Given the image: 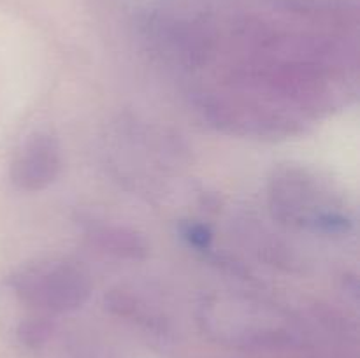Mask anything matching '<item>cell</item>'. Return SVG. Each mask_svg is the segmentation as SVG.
<instances>
[{"instance_id":"cell-1","label":"cell","mask_w":360,"mask_h":358,"mask_svg":"<svg viewBox=\"0 0 360 358\" xmlns=\"http://www.w3.org/2000/svg\"><path fill=\"white\" fill-rule=\"evenodd\" d=\"M207 337L239 350H278L295 343L294 325L280 309L241 295H211L199 305Z\"/></svg>"},{"instance_id":"cell-2","label":"cell","mask_w":360,"mask_h":358,"mask_svg":"<svg viewBox=\"0 0 360 358\" xmlns=\"http://www.w3.org/2000/svg\"><path fill=\"white\" fill-rule=\"evenodd\" d=\"M274 218L290 227L315 234H347L352 227L348 211L322 181L302 168H283L269 188Z\"/></svg>"},{"instance_id":"cell-3","label":"cell","mask_w":360,"mask_h":358,"mask_svg":"<svg viewBox=\"0 0 360 358\" xmlns=\"http://www.w3.org/2000/svg\"><path fill=\"white\" fill-rule=\"evenodd\" d=\"M21 302L46 312H70L90 298L86 270L62 258H44L21 267L9 279Z\"/></svg>"},{"instance_id":"cell-4","label":"cell","mask_w":360,"mask_h":358,"mask_svg":"<svg viewBox=\"0 0 360 358\" xmlns=\"http://www.w3.org/2000/svg\"><path fill=\"white\" fill-rule=\"evenodd\" d=\"M62 172V146L48 132H35L23 142L11 167V179L21 192H42Z\"/></svg>"},{"instance_id":"cell-5","label":"cell","mask_w":360,"mask_h":358,"mask_svg":"<svg viewBox=\"0 0 360 358\" xmlns=\"http://www.w3.org/2000/svg\"><path fill=\"white\" fill-rule=\"evenodd\" d=\"M90 241L101 251L127 260H143L148 255L146 239L136 230L120 225H97L88 232Z\"/></svg>"},{"instance_id":"cell-6","label":"cell","mask_w":360,"mask_h":358,"mask_svg":"<svg viewBox=\"0 0 360 358\" xmlns=\"http://www.w3.org/2000/svg\"><path fill=\"white\" fill-rule=\"evenodd\" d=\"M51 333V323L44 319H30L20 326V337L28 346H39L44 343Z\"/></svg>"},{"instance_id":"cell-7","label":"cell","mask_w":360,"mask_h":358,"mask_svg":"<svg viewBox=\"0 0 360 358\" xmlns=\"http://www.w3.org/2000/svg\"><path fill=\"white\" fill-rule=\"evenodd\" d=\"M183 234H185L186 241H188L192 246H195V248H207V246H210L211 232L210 228L204 227V225H199V223L186 225Z\"/></svg>"}]
</instances>
